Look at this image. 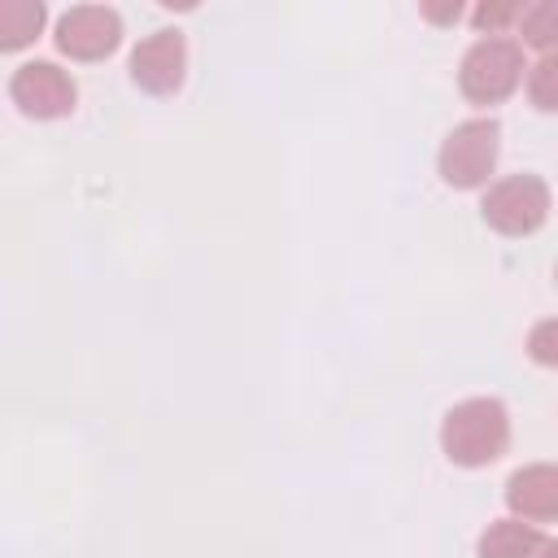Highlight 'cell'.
Segmentation results:
<instances>
[{
    "mask_svg": "<svg viewBox=\"0 0 558 558\" xmlns=\"http://www.w3.org/2000/svg\"><path fill=\"white\" fill-rule=\"evenodd\" d=\"M44 4L39 0H0V52H17L35 44L44 31Z\"/></svg>",
    "mask_w": 558,
    "mask_h": 558,
    "instance_id": "30bf717a",
    "label": "cell"
},
{
    "mask_svg": "<svg viewBox=\"0 0 558 558\" xmlns=\"http://www.w3.org/2000/svg\"><path fill=\"white\" fill-rule=\"evenodd\" d=\"M440 445L458 466H488L510 445V414L497 397L458 401L440 423Z\"/></svg>",
    "mask_w": 558,
    "mask_h": 558,
    "instance_id": "6da1fadb",
    "label": "cell"
},
{
    "mask_svg": "<svg viewBox=\"0 0 558 558\" xmlns=\"http://www.w3.org/2000/svg\"><path fill=\"white\" fill-rule=\"evenodd\" d=\"M549 545V536L536 523L523 519H497L480 536V558H536Z\"/></svg>",
    "mask_w": 558,
    "mask_h": 558,
    "instance_id": "9c48e42d",
    "label": "cell"
},
{
    "mask_svg": "<svg viewBox=\"0 0 558 558\" xmlns=\"http://www.w3.org/2000/svg\"><path fill=\"white\" fill-rule=\"evenodd\" d=\"M183 70H187V48L179 31H157L131 52V78L153 96H170L183 83Z\"/></svg>",
    "mask_w": 558,
    "mask_h": 558,
    "instance_id": "52a82bcc",
    "label": "cell"
},
{
    "mask_svg": "<svg viewBox=\"0 0 558 558\" xmlns=\"http://www.w3.org/2000/svg\"><path fill=\"white\" fill-rule=\"evenodd\" d=\"M519 22H523V39L541 52H549L558 44V9L549 0H536L527 9H519Z\"/></svg>",
    "mask_w": 558,
    "mask_h": 558,
    "instance_id": "8fae6325",
    "label": "cell"
},
{
    "mask_svg": "<svg viewBox=\"0 0 558 558\" xmlns=\"http://www.w3.org/2000/svg\"><path fill=\"white\" fill-rule=\"evenodd\" d=\"M9 92H13V105L26 118H39V122L65 118L74 109V100H78L74 78L61 65H52V61H26V65H17Z\"/></svg>",
    "mask_w": 558,
    "mask_h": 558,
    "instance_id": "5b68a950",
    "label": "cell"
},
{
    "mask_svg": "<svg viewBox=\"0 0 558 558\" xmlns=\"http://www.w3.org/2000/svg\"><path fill=\"white\" fill-rule=\"evenodd\" d=\"M423 17H432V22H458L462 17V4L453 0V4H423Z\"/></svg>",
    "mask_w": 558,
    "mask_h": 558,
    "instance_id": "9a60e30c",
    "label": "cell"
},
{
    "mask_svg": "<svg viewBox=\"0 0 558 558\" xmlns=\"http://www.w3.org/2000/svg\"><path fill=\"white\" fill-rule=\"evenodd\" d=\"M523 78V48L514 39H501V35H488L480 44L466 48L462 57V70H458V83H462V96L475 100V105H497L506 100Z\"/></svg>",
    "mask_w": 558,
    "mask_h": 558,
    "instance_id": "7a4b0ae2",
    "label": "cell"
},
{
    "mask_svg": "<svg viewBox=\"0 0 558 558\" xmlns=\"http://www.w3.org/2000/svg\"><path fill=\"white\" fill-rule=\"evenodd\" d=\"M527 349H532V357H536L541 366H554V362H558V323H554V318H545V323L532 331Z\"/></svg>",
    "mask_w": 558,
    "mask_h": 558,
    "instance_id": "5bb4252c",
    "label": "cell"
},
{
    "mask_svg": "<svg viewBox=\"0 0 558 558\" xmlns=\"http://www.w3.org/2000/svg\"><path fill=\"white\" fill-rule=\"evenodd\" d=\"M122 44V17L105 4H78L57 22V48L74 61H100Z\"/></svg>",
    "mask_w": 558,
    "mask_h": 558,
    "instance_id": "8992f818",
    "label": "cell"
},
{
    "mask_svg": "<svg viewBox=\"0 0 558 558\" xmlns=\"http://www.w3.org/2000/svg\"><path fill=\"white\" fill-rule=\"evenodd\" d=\"M506 506L523 523H549L558 514V471L549 462L523 466L506 480Z\"/></svg>",
    "mask_w": 558,
    "mask_h": 558,
    "instance_id": "ba28073f",
    "label": "cell"
},
{
    "mask_svg": "<svg viewBox=\"0 0 558 558\" xmlns=\"http://www.w3.org/2000/svg\"><path fill=\"white\" fill-rule=\"evenodd\" d=\"M497 148H501V126L493 118H471V122H458L445 144H440V179L449 187H480L493 166H497Z\"/></svg>",
    "mask_w": 558,
    "mask_h": 558,
    "instance_id": "3957f363",
    "label": "cell"
},
{
    "mask_svg": "<svg viewBox=\"0 0 558 558\" xmlns=\"http://www.w3.org/2000/svg\"><path fill=\"white\" fill-rule=\"evenodd\" d=\"M554 83H558V61H554V57H545V61L532 70V87H527V92H532V105H536V109H545V113L558 105Z\"/></svg>",
    "mask_w": 558,
    "mask_h": 558,
    "instance_id": "7c38bea8",
    "label": "cell"
},
{
    "mask_svg": "<svg viewBox=\"0 0 558 558\" xmlns=\"http://www.w3.org/2000/svg\"><path fill=\"white\" fill-rule=\"evenodd\" d=\"M519 17V4L514 0H497V4H480L475 13H471V22H475V31H488V35H497V31H506L510 22Z\"/></svg>",
    "mask_w": 558,
    "mask_h": 558,
    "instance_id": "4fadbf2b",
    "label": "cell"
},
{
    "mask_svg": "<svg viewBox=\"0 0 558 558\" xmlns=\"http://www.w3.org/2000/svg\"><path fill=\"white\" fill-rule=\"evenodd\" d=\"M480 214L501 235H532L549 218V187L536 174H510L488 187Z\"/></svg>",
    "mask_w": 558,
    "mask_h": 558,
    "instance_id": "277c9868",
    "label": "cell"
}]
</instances>
